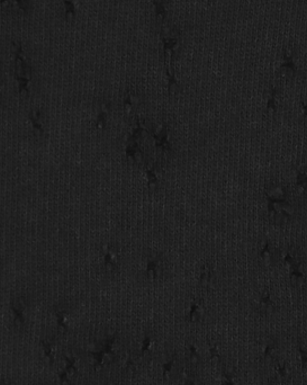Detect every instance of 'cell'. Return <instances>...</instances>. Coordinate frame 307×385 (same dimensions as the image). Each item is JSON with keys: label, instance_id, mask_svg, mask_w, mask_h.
I'll return each instance as SVG.
<instances>
[{"label": "cell", "instance_id": "cell-1", "mask_svg": "<svg viewBox=\"0 0 307 385\" xmlns=\"http://www.w3.org/2000/svg\"><path fill=\"white\" fill-rule=\"evenodd\" d=\"M120 252L115 245H108L103 252V266L109 272L119 269Z\"/></svg>", "mask_w": 307, "mask_h": 385}, {"label": "cell", "instance_id": "cell-2", "mask_svg": "<svg viewBox=\"0 0 307 385\" xmlns=\"http://www.w3.org/2000/svg\"><path fill=\"white\" fill-rule=\"evenodd\" d=\"M164 270V259L161 255H152L148 258L145 266V274L149 279H157Z\"/></svg>", "mask_w": 307, "mask_h": 385}, {"label": "cell", "instance_id": "cell-3", "mask_svg": "<svg viewBox=\"0 0 307 385\" xmlns=\"http://www.w3.org/2000/svg\"><path fill=\"white\" fill-rule=\"evenodd\" d=\"M29 121H31L33 131L36 136H41L44 134V122H43V113L41 110H34L29 114Z\"/></svg>", "mask_w": 307, "mask_h": 385}, {"label": "cell", "instance_id": "cell-4", "mask_svg": "<svg viewBox=\"0 0 307 385\" xmlns=\"http://www.w3.org/2000/svg\"><path fill=\"white\" fill-rule=\"evenodd\" d=\"M282 69L286 73H294L296 71V63L294 53L289 50H285L282 58Z\"/></svg>", "mask_w": 307, "mask_h": 385}, {"label": "cell", "instance_id": "cell-5", "mask_svg": "<svg viewBox=\"0 0 307 385\" xmlns=\"http://www.w3.org/2000/svg\"><path fill=\"white\" fill-rule=\"evenodd\" d=\"M146 178H148V185L150 188H157L160 185L161 175H160V170L157 164H152V166L148 167V169H146Z\"/></svg>", "mask_w": 307, "mask_h": 385}, {"label": "cell", "instance_id": "cell-6", "mask_svg": "<svg viewBox=\"0 0 307 385\" xmlns=\"http://www.w3.org/2000/svg\"><path fill=\"white\" fill-rule=\"evenodd\" d=\"M138 108V98L136 97V95H134L132 93H128L126 95V97L124 99V111L126 114H133L135 113Z\"/></svg>", "mask_w": 307, "mask_h": 385}, {"label": "cell", "instance_id": "cell-7", "mask_svg": "<svg viewBox=\"0 0 307 385\" xmlns=\"http://www.w3.org/2000/svg\"><path fill=\"white\" fill-rule=\"evenodd\" d=\"M213 274H214L213 267H211V265H209V263H206V265L202 267L201 275H200V284L202 287L208 286L209 283L211 282V278H213Z\"/></svg>", "mask_w": 307, "mask_h": 385}, {"label": "cell", "instance_id": "cell-8", "mask_svg": "<svg viewBox=\"0 0 307 385\" xmlns=\"http://www.w3.org/2000/svg\"><path fill=\"white\" fill-rule=\"evenodd\" d=\"M107 121H108V107L103 105L102 107V110L99 111V113L96 118V122H95L96 129L102 131V129L105 128L107 125Z\"/></svg>", "mask_w": 307, "mask_h": 385}, {"label": "cell", "instance_id": "cell-9", "mask_svg": "<svg viewBox=\"0 0 307 385\" xmlns=\"http://www.w3.org/2000/svg\"><path fill=\"white\" fill-rule=\"evenodd\" d=\"M111 361H113V355L109 354V353H106V354H103V357H102V363H110Z\"/></svg>", "mask_w": 307, "mask_h": 385}, {"label": "cell", "instance_id": "cell-10", "mask_svg": "<svg viewBox=\"0 0 307 385\" xmlns=\"http://www.w3.org/2000/svg\"><path fill=\"white\" fill-rule=\"evenodd\" d=\"M15 326H16L17 328H20L21 326H23V319H21L20 317H17V318L15 319Z\"/></svg>", "mask_w": 307, "mask_h": 385}, {"label": "cell", "instance_id": "cell-11", "mask_svg": "<svg viewBox=\"0 0 307 385\" xmlns=\"http://www.w3.org/2000/svg\"><path fill=\"white\" fill-rule=\"evenodd\" d=\"M75 374H76L75 367H70V369H68V371H67V375L69 376V378H71V376H73Z\"/></svg>", "mask_w": 307, "mask_h": 385}, {"label": "cell", "instance_id": "cell-12", "mask_svg": "<svg viewBox=\"0 0 307 385\" xmlns=\"http://www.w3.org/2000/svg\"><path fill=\"white\" fill-rule=\"evenodd\" d=\"M301 350L303 353H305V355L307 354V341H305V343H302L301 344Z\"/></svg>", "mask_w": 307, "mask_h": 385}, {"label": "cell", "instance_id": "cell-13", "mask_svg": "<svg viewBox=\"0 0 307 385\" xmlns=\"http://www.w3.org/2000/svg\"><path fill=\"white\" fill-rule=\"evenodd\" d=\"M197 362H198V357L196 356V355H192V363H194V364H196Z\"/></svg>", "mask_w": 307, "mask_h": 385}, {"label": "cell", "instance_id": "cell-14", "mask_svg": "<svg viewBox=\"0 0 307 385\" xmlns=\"http://www.w3.org/2000/svg\"><path fill=\"white\" fill-rule=\"evenodd\" d=\"M95 370H96L97 372H99V371H102V365H99V364H97L96 366H95Z\"/></svg>", "mask_w": 307, "mask_h": 385}, {"label": "cell", "instance_id": "cell-15", "mask_svg": "<svg viewBox=\"0 0 307 385\" xmlns=\"http://www.w3.org/2000/svg\"><path fill=\"white\" fill-rule=\"evenodd\" d=\"M303 367H304L305 371H307V361H305L304 363H303Z\"/></svg>", "mask_w": 307, "mask_h": 385}, {"label": "cell", "instance_id": "cell-16", "mask_svg": "<svg viewBox=\"0 0 307 385\" xmlns=\"http://www.w3.org/2000/svg\"><path fill=\"white\" fill-rule=\"evenodd\" d=\"M61 385H69V382H68L67 380H63V381H62V384H61Z\"/></svg>", "mask_w": 307, "mask_h": 385}, {"label": "cell", "instance_id": "cell-17", "mask_svg": "<svg viewBox=\"0 0 307 385\" xmlns=\"http://www.w3.org/2000/svg\"><path fill=\"white\" fill-rule=\"evenodd\" d=\"M213 362H214V363H217V362H218V357H217V356H214V357H213Z\"/></svg>", "mask_w": 307, "mask_h": 385}]
</instances>
